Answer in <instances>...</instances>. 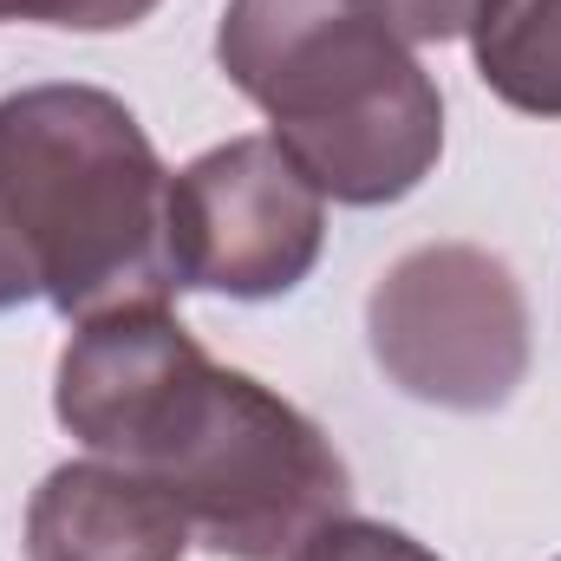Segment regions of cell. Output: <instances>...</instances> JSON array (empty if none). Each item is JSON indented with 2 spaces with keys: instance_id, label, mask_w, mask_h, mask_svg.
I'll return each mask as SVG.
<instances>
[{
  "instance_id": "1",
  "label": "cell",
  "mask_w": 561,
  "mask_h": 561,
  "mask_svg": "<svg viewBox=\"0 0 561 561\" xmlns=\"http://www.w3.org/2000/svg\"><path fill=\"white\" fill-rule=\"evenodd\" d=\"M53 412L92 457L150 477L222 561H287L353 503L333 437L255 373L216 366L170 307L85 320L59 353Z\"/></svg>"
},
{
  "instance_id": "2",
  "label": "cell",
  "mask_w": 561,
  "mask_h": 561,
  "mask_svg": "<svg viewBox=\"0 0 561 561\" xmlns=\"http://www.w3.org/2000/svg\"><path fill=\"white\" fill-rule=\"evenodd\" d=\"M170 170L105 85H20L0 99V313L46 300L85 327L118 307H163Z\"/></svg>"
},
{
  "instance_id": "3",
  "label": "cell",
  "mask_w": 561,
  "mask_h": 561,
  "mask_svg": "<svg viewBox=\"0 0 561 561\" xmlns=\"http://www.w3.org/2000/svg\"><path fill=\"white\" fill-rule=\"evenodd\" d=\"M216 66L327 203H405L444 157V92L373 0H229Z\"/></svg>"
},
{
  "instance_id": "4",
  "label": "cell",
  "mask_w": 561,
  "mask_h": 561,
  "mask_svg": "<svg viewBox=\"0 0 561 561\" xmlns=\"http://www.w3.org/2000/svg\"><path fill=\"white\" fill-rule=\"evenodd\" d=\"M379 373L437 412H496L529 379V294L477 242H424L399 255L366 300Z\"/></svg>"
},
{
  "instance_id": "5",
  "label": "cell",
  "mask_w": 561,
  "mask_h": 561,
  "mask_svg": "<svg viewBox=\"0 0 561 561\" xmlns=\"http://www.w3.org/2000/svg\"><path fill=\"white\" fill-rule=\"evenodd\" d=\"M327 196L275 138H229L170 170L176 287L222 300H280L320 268Z\"/></svg>"
},
{
  "instance_id": "6",
  "label": "cell",
  "mask_w": 561,
  "mask_h": 561,
  "mask_svg": "<svg viewBox=\"0 0 561 561\" xmlns=\"http://www.w3.org/2000/svg\"><path fill=\"white\" fill-rule=\"evenodd\" d=\"M190 516L125 463L79 457L46 470L26 503V561H183Z\"/></svg>"
},
{
  "instance_id": "7",
  "label": "cell",
  "mask_w": 561,
  "mask_h": 561,
  "mask_svg": "<svg viewBox=\"0 0 561 561\" xmlns=\"http://www.w3.org/2000/svg\"><path fill=\"white\" fill-rule=\"evenodd\" d=\"M477 79L523 118H561V0H496L477 33Z\"/></svg>"
},
{
  "instance_id": "8",
  "label": "cell",
  "mask_w": 561,
  "mask_h": 561,
  "mask_svg": "<svg viewBox=\"0 0 561 561\" xmlns=\"http://www.w3.org/2000/svg\"><path fill=\"white\" fill-rule=\"evenodd\" d=\"M287 561H444L437 549H424L419 536L373 523V516H333L320 523Z\"/></svg>"
},
{
  "instance_id": "9",
  "label": "cell",
  "mask_w": 561,
  "mask_h": 561,
  "mask_svg": "<svg viewBox=\"0 0 561 561\" xmlns=\"http://www.w3.org/2000/svg\"><path fill=\"white\" fill-rule=\"evenodd\" d=\"M157 7L163 0H0V26L26 20V26H66V33H125Z\"/></svg>"
},
{
  "instance_id": "10",
  "label": "cell",
  "mask_w": 561,
  "mask_h": 561,
  "mask_svg": "<svg viewBox=\"0 0 561 561\" xmlns=\"http://www.w3.org/2000/svg\"><path fill=\"white\" fill-rule=\"evenodd\" d=\"M470 7H477V20H483V13H490V7H496V0H470ZM470 33H477V26H470Z\"/></svg>"
}]
</instances>
